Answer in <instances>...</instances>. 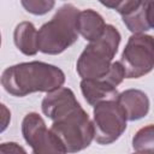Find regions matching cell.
I'll return each mask as SVG.
<instances>
[{"instance_id":"e0dca14e","label":"cell","mask_w":154,"mask_h":154,"mask_svg":"<svg viewBox=\"0 0 154 154\" xmlns=\"http://www.w3.org/2000/svg\"><path fill=\"white\" fill-rule=\"evenodd\" d=\"M143 1H144V0H123L122 4L117 7L116 11H117L122 17H123V16H126V14L131 13L132 11L137 10V8L142 5Z\"/></svg>"},{"instance_id":"2e32d148","label":"cell","mask_w":154,"mask_h":154,"mask_svg":"<svg viewBox=\"0 0 154 154\" xmlns=\"http://www.w3.org/2000/svg\"><path fill=\"white\" fill-rule=\"evenodd\" d=\"M124 78H126V77H125V70H124L122 63L120 61H113L107 75L100 79H103V81L108 82L109 84L117 87L123 82Z\"/></svg>"},{"instance_id":"52a82bcc","label":"cell","mask_w":154,"mask_h":154,"mask_svg":"<svg viewBox=\"0 0 154 154\" xmlns=\"http://www.w3.org/2000/svg\"><path fill=\"white\" fill-rule=\"evenodd\" d=\"M22 134L32 153H66L59 138L51 129H47L43 118L36 113H28L22 122Z\"/></svg>"},{"instance_id":"7c38bea8","label":"cell","mask_w":154,"mask_h":154,"mask_svg":"<svg viewBox=\"0 0 154 154\" xmlns=\"http://www.w3.org/2000/svg\"><path fill=\"white\" fill-rule=\"evenodd\" d=\"M16 47L25 55H35L38 49V31L31 22H20L13 31Z\"/></svg>"},{"instance_id":"8fae6325","label":"cell","mask_w":154,"mask_h":154,"mask_svg":"<svg viewBox=\"0 0 154 154\" xmlns=\"http://www.w3.org/2000/svg\"><path fill=\"white\" fill-rule=\"evenodd\" d=\"M106 25L102 16L91 8L79 11L77 16L78 34L89 42L97 40L103 34Z\"/></svg>"},{"instance_id":"d6986e66","label":"cell","mask_w":154,"mask_h":154,"mask_svg":"<svg viewBox=\"0 0 154 154\" xmlns=\"http://www.w3.org/2000/svg\"><path fill=\"white\" fill-rule=\"evenodd\" d=\"M103 6L108 7V8H112V10H117V7L122 4L123 0H99Z\"/></svg>"},{"instance_id":"5bb4252c","label":"cell","mask_w":154,"mask_h":154,"mask_svg":"<svg viewBox=\"0 0 154 154\" xmlns=\"http://www.w3.org/2000/svg\"><path fill=\"white\" fill-rule=\"evenodd\" d=\"M132 149L137 153H154V124L141 128L134 135Z\"/></svg>"},{"instance_id":"9c48e42d","label":"cell","mask_w":154,"mask_h":154,"mask_svg":"<svg viewBox=\"0 0 154 154\" xmlns=\"http://www.w3.org/2000/svg\"><path fill=\"white\" fill-rule=\"evenodd\" d=\"M117 101L123 107L128 120L135 122L144 118L150 107L147 94L140 89H126L119 93Z\"/></svg>"},{"instance_id":"8992f818","label":"cell","mask_w":154,"mask_h":154,"mask_svg":"<svg viewBox=\"0 0 154 154\" xmlns=\"http://www.w3.org/2000/svg\"><path fill=\"white\" fill-rule=\"evenodd\" d=\"M126 114L117 100L102 101L94 106V140L99 144L116 142L126 130Z\"/></svg>"},{"instance_id":"4fadbf2b","label":"cell","mask_w":154,"mask_h":154,"mask_svg":"<svg viewBox=\"0 0 154 154\" xmlns=\"http://www.w3.org/2000/svg\"><path fill=\"white\" fill-rule=\"evenodd\" d=\"M148 10H149V0H144L137 10L122 17L125 26L132 34H141L152 29L148 18Z\"/></svg>"},{"instance_id":"277c9868","label":"cell","mask_w":154,"mask_h":154,"mask_svg":"<svg viewBox=\"0 0 154 154\" xmlns=\"http://www.w3.org/2000/svg\"><path fill=\"white\" fill-rule=\"evenodd\" d=\"M51 130L59 138L66 153L83 150L94 140L93 120L81 105L53 120Z\"/></svg>"},{"instance_id":"6da1fadb","label":"cell","mask_w":154,"mask_h":154,"mask_svg":"<svg viewBox=\"0 0 154 154\" xmlns=\"http://www.w3.org/2000/svg\"><path fill=\"white\" fill-rule=\"evenodd\" d=\"M65 73L55 65L43 61H29L12 65L4 70L1 75V85L4 89L18 97L31 93H49L63 87Z\"/></svg>"},{"instance_id":"3957f363","label":"cell","mask_w":154,"mask_h":154,"mask_svg":"<svg viewBox=\"0 0 154 154\" xmlns=\"http://www.w3.org/2000/svg\"><path fill=\"white\" fill-rule=\"evenodd\" d=\"M79 10L72 4L58 8L53 18L38 30V49L49 55L63 53L78 38L77 16Z\"/></svg>"},{"instance_id":"7a4b0ae2","label":"cell","mask_w":154,"mask_h":154,"mask_svg":"<svg viewBox=\"0 0 154 154\" xmlns=\"http://www.w3.org/2000/svg\"><path fill=\"white\" fill-rule=\"evenodd\" d=\"M122 36L116 26L107 24L103 34L85 46L77 59L76 71L82 79L103 78L118 52Z\"/></svg>"},{"instance_id":"ac0fdd59","label":"cell","mask_w":154,"mask_h":154,"mask_svg":"<svg viewBox=\"0 0 154 154\" xmlns=\"http://www.w3.org/2000/svg\"><path fill=\"white\" fill-rule=\"evenodd\" d=\"M0 152L1 153H19V152L25 153V149L14 142H6L0 146Z\"/></svg>"},{"instance_id":"30bf717a","label":"cell","mask_w":154,"mask_h":154,"mask_svg":"<svg viewBox=\"0 0 154 154\" xmlns=\"http://www.w3.org/2000/svg\"><path fill=\"white\" fill-rule=\"evenodd\" d=\"M79 85L82 95L90 106H95L107 100H117L119 95L117 87L109 84L103 79L85 78L81 81Z\"/></svg>"},{"instance_id":"ba28073f","label":"cell","mask_w":154,"mask_h":154,"mask_svg":"<svg viewBox=\"0 0 154 154\" xmlns=\"http://www.w3.org/2000/svg\"><path fill=\"white\" fill-rule=\"evenodd\" d=\"M78 106L79 102L77 101L75 93L66 87H60L47 93L41 102V109L43 114L52 122L69 113Z\"/></svg>"},{"instance_id":"5b68a950","label":"cell","mask_w":154,"mask_h":154,"mask_svg":"<svg viewBox=\"0 0 154 154\" xmlns=\"http://www.w3.org/2000/svg\"><path fill=\"white\" fill-rule=\"evenodd\" d=\"M120 63L126 78H140L154 69V36L132 34L122 53Z\"/></svg>"},{"instance_id":"9a60e30c","label":"cell","mask_w":154,"mask_h":154,"mask_svg":"<svg viewBox=\"0 0 154 154\" xmlns=\"http://www.w3.org/2000/svg\"><path fill=\"white\" fill-rule=\"evenodd\" d=\"M23 8L35 16H43L53 10L55 0H20Z\"/></svg>"}]
</instances>
